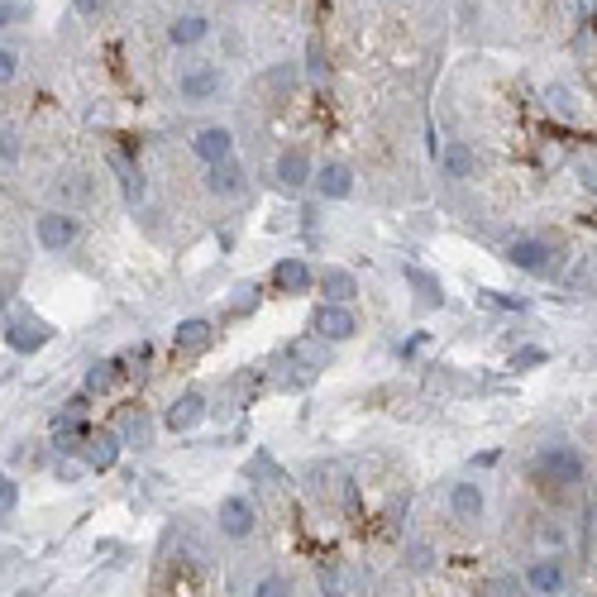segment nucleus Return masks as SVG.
<instances>
[{
	"label": "nucleus",
	"instance_id": "nucleus-27",
	"mask_svg": "<svg viewBox=\"0 0 597 597\" xmlns=\"http://www.w3.org/2000/svg\"><path fill=\"white\" fill-rule=\"evenodd\" d=\"M249 311H258V287L254 282L235 287V297H230V316H249Z\"/></svg>",
	"mask_w": 597,
	"mask_h": 597
},
{
	"label": "nucleus",
	"instance_id": "nucleus-6",
	"mask_svg": "<svg viewBox=\"0 0 597 597\" xmlns=\"http://www.w3.org/2000/svg\"><path fill=\"white\" fill-rule=\"evenodd\" d=\"M564 583H569V574H564V559L559 555H540L526 564V588H531L535 597H559Z\"/></svg>",
	"mask_w": 597,
	"mask_h": 597
},
{
	"label": "nucleus",
	"instance_id": "nucleus-36",
	"mask_svg": "<svg viewBox=\"0 0 597 597\" xmlns=\"http://www.w3.org/2000/svg\"><path fill=\"white\" fill-rule=\"evenodd\" d=\"M15 72H20V58H15V48H0V86L15 82Z\"/></svg>",
	"mask_w": 597,
	"mask_h": 597
},
{
	"label": "nucleus",
	"instance_id": "nucleus-7",
	"mask_svg": "<svg viewBox=\"0 0 597 597\" xmlns=\"http://www.w3.org/2000/svg\"><path fill=\"white\" fill-rule=\"evenodd\" d=\"M225 86V72L215 63H201V67H187L182 77H177V91H182V101H192V106H201V101H211L215 91Z\"/></svg>",
	"mask_w": 597,
	"mask_h": 597
},
{
	"label": "nucleus",
	"instance_id": "nucleus-24",
	"mask_svg": "<svg viewBox=\"0 0 597 597\" xmlns=\"http://www.w3.org/2000/svg\"><path fill=\"white\" fill-rule=\"evenodd\" d=\"M120 378V359H101V363H91V373H86V397H96V392H106L110 383Z\"/></svg>",
	"mask_w": 597,
	"mask_h": 597
},
{
	"label": "nucleus",
	"instance_id": "nucleus-34",
	"mask_svg": "<svg viewBox=\"0 0 597 597\" xmlns=\"http://www.w3.org/2000/svg\"><path fill=\"white\" fill-rule=\"evenodd\" d=\"M406 559H411V569H416V574H430V569H435V550H430V545H411Z\"/></svg>",
	"mask_w": 597,
	"mask_h": 597
},
{
	"label": "nucleus",
	"instance_id": "nucleus-33",
	"mask_svg": "<svg viewBox=\"0 0 597 597\" xmlns=\"http://www.w3.org/2000/svg\"><path fill=\"white\" fill-rule=\"evenodd\" d=\"M53 473H58V483H77V478H82V473H91V469H86L82 459H72V454H63V459H58V469H53Z\"/></svg>",
	"mask_w": 597,
	"mask_h": 597
},
{
	"label": "nucleus",
	"instance_id": "nucleus-10",
	"mask_svg": "<svg viewBox=\"0 0 597 597\" xmlns=\"http://www.w3.org/2000/svg\"><path fill=\"white\" fill-rule=\"evenodd\" d=\"M39 244L48 249V254L72 249V244H77V220H72L67 211H43L39 215Z\"/></svg>",
	"mask_w": 597,
	"mask_h": 597
},
{
	"label": "nucleus",
	"instance_id": "nucleus-37",
	"mask_svg": "<svg viewBox=\"0 0 597 597\" xmlns=\"http://www.w3.org/2000/svg\"><path fill=\"white\" fill-rule=\"evenodd\" d=\"M20 20H24V5H15V0H0V29H15Z\"/></svg>",
	"mask_w": 597,
	"mask_h": 597
},
{
	"label": "nucleus",
	"instance_id": "nucleus-15",
	"mask_svg": "<svg viewBox=\"0 0 597 597\" xmlns=\"http://www.w3.org/2000/svg\"><path fill=\"white\" fill-rule=\"evenodd\" d=\"M449 512H454V521H483L488 497H483L478 483H454V488H449Z\"/></svg>",
	"mask_w": 597,
	"mask_h": 597
},
{
	"label": "nucleus",
	"instance_id": "nucleus-21",
	"mask_svg": "<svg viewBox=\"0 0 597 597\" xmlns=\"http://www.w3.org/2000/svg\"><path fill=\"white\" fill-rule=\"evenodd\" d=\"M206 34H211V20H206V15H196V10L177 15V20L168 24V39L177 43V48H192V43H201Z\"/></svg>",
	"mask_w": 597,
	"mask_h": 597
},
{
	"label": "nucleus",
	"instance_id": "nucleus-12",
	"mask_svg": "<svg viewBox=\"0 0 597 597\" xmlns=\"http://www.w3.org/2000/svg\"><path fill=\"white\" fill-rule=\"evenodd\" d=\"M201 421H206V397H201L196 387H192V392H182V397H177V402L168 406V416H163V426L177 430V435H187V430H196Z\"/></svg>",
	"mask_w": 597,
	"mask_h": 597
},
{
	"label": "nucleus",
	"instance_id": "nucleus-23",
	"mask_svg": "<svg viewBox=\"0 0 597 597\" xmlns=\"http://www.w3.org/2000/svg\"><path fill=\"white\" fill-rule=\"evenodd\" d=\"M292 359L306 363V373H320V368H330V344L316 340V335H311V340H297L292 344Z\"/></svg>",
	"mask_w": 597,
	"mask_h": 597
},
{
	"label": "nucleus",
	"instance_id": "nucleus-2",
	"mask_svg": "<svg viewBox=\"0 0 597 597\" xmlns=\"http://www.w3.org/2000/svg\"><path fill=\"white\" fill-rule=\"evenodd\" d=\"M48 340H53V325L39 320L34 311H15V316H5V344H10L15 354H39Z\"/></svg>",
	"mask_w": 597,
	"mask_h": 597
},
{
	"label": "nucleus",
	"instance_id": "nucleus-38",
	"mask_svg": "<svg viewBox=\"0 0 597 597\" xmlns=\"http://www.w3.org/2000/svg\"><path fill=\"white\" fill-rule=\"evenodd\" d=\"M106 5H110V0H72V10H77L82 20H96V15H101Z\"/></svg>",
	"mask_w": 597,
	"mask_h": 597
},
{
	"label": "nucleus",
	"instance_id": "nucleus-1",
	"mask_svg": "<svg viewBox=\"0 0 597 597\" xmlns=\"http://www.w3.org/2000/svg\"><path fill=\"white\" fill-rule=\"evenodd\" d=\"M583 473H588V464L574 445H545L531 464V478L545 492H574L583 483Z\"/></svg>",
	"mask_w": 597,
	"mask_h": 597
},
{
	"label": "nucleus",
	"instance_id": "nucleus-4",
	"mask_svg": "<svg viewBox=\"0 0 597 597\" xmlns=\"http://www.w3.org/2000/svg\"><path fill=\"white\" fill-rule=\"evenodd\" d=\"M507 263L512 268H521V273H550L555 268V244L550 239H535V235H521V239H512L507 244Z\"/></svg>",
	"mask_w": 597,
	"mask_h": 597
},
{
	"label": "nucleus",
	"instance_id": "nucleus-13",
	"mask_svg": "<svg viewBox=\"0 0 597 597\" xmlns=\"http://www.w3.org/2000/svg\"><path fill=\"white\" fill-rule=\"evenodd\" d=\"M211 344H215L211 320H201V316L177 320V330H172V349H177V354H206Z\"/></svg>",
	"mask_w": 597,
	"mask_h": 597
},
{
	"label": "nucleus",
	"instance_id": "nucleus-22",
	"mask_svg": "<svg viewBox=\"0 0 597 597\" xmlns=\"http://www.w3.org/2000/svg\"><path fill=\"white\" fill-rule=\"evenodd\" d=\"M110 163H115V172H120L125 201H129V206H139V201H144V172L129 163V153H110Z\"/></svg>",
	"mask_w": 597,
	"mask_h": 597
},
{
	"label": "nucleus",
	"instance_id": "nucleus-14",
	"mask_svg": "<svg viewBox=\"0 0 597 597\" xmlns=\"http://www.w3.org/2000/svg\"><path fill=\"white\" fill-rule=\"evenodd\" d=\"M115 435L125 440V449H149L153 445V416L144 406H125L120 421H115Z\"/></svg>",
	"mask_w": 597,
	"mask_h": 597
},
{
	"label": "nucleus",
	"instance_id": "nucleus-35",
	"mask_svg": "<svg viewBox=\"0 0 597 597\" xmlns=\"http://www.w3.org/2000/svg\"><path fill=\"white\" fill-rule=\"evenodd\" d=\"M15 158H20V134L0 129V163H15Z\"/></svg>",
	"mask_w": 597,
	"mask_h": 597
},
{
	"label": "nucleus",
	"instance_id": "nucleus-30",
	"mask_svg": "<svg viewBox=\"0 0 597 597\" xmlns=\"http://www.w3.org/2000/svg\"><path fill=\"white\" fill-rule=\"evenodd\" d=\"M540 550H545V555H564V526L545 521V526H540Z\"/></svg>",
	"mask_w": 597,
	"mask_h": 597
},
{
	"label": "nucleus",
	"instance_id": "nucleus-31",
	"mask_svg": "<svg viewBox=\"0 0 597 597\" xmlns=\"http://www.w3.org/2000/svg\"><path fill=\"white\" fill-rule=\"evenodd\" d=\"M15 507H20V483L0 473V521H5L10 512H15Z\"/></svg>",
	"mask_w": 597,
	"mask_h": 597
},
{
	"label": "nucleus",
	"instance_id": "nucleus-11",
	"mask_svg": "<svg viewBox=\"0 0 597 597\" xmlns=\"http://www.w3.org/2000/svg\"><path fill=\"white\" fill-rule=\"evenodd\" d=\"M120 449H125V440H120L115 430H96V435H86V445H82V464H86L91 473H106V469H115Z\"/></svg>",
	"mask_w": 597,
	"mask_h": 597
},
{
	"label": "nucleus",
	"instance_id": "nucleus-20",
	"mask_svg": "<svg viewBox=\"0 0 597 597\" xmlns=\"http://www.w3.org/2000/svg\"><path fill=\"white\" fill-rule=\"evenodd\" d=\"M311 177H316V172H311V158H306V149H287L278 158V182L287 187V192H301Z\"/></svg>",
	"mask_w": 597,
	"mask_h": 597
},
{
	"label": "nucleus",
	"instance_id": "nucleus-5",
	"mask_svg": "<svg viewBox=\"0 0 597 597\" xmlns=\"http://www.w3.org/2000/svg\"><path fill=\"white\" fill-rule=\"evenodd\" d=\"M215 526H220V535H230V540H249L258 526V512H254V502L249 497H225L220 507H215Z\"/></svg>",
	"mask_w": 597,
	"mask_h": 597
},
{
	"label": "nucleus",
	"instance_id": "nucleus-28",
	"mask_svg": "<svg viewBox=\"0 0 597 597\" xmlns=\"http://www.w3.org/2000/svg\"><path fill=\"white\" fill-rule=\"evenodd\" d=\"M249 597H292V583H287L282 574H268V578H258Z\"/></svg>",
	"mask_w": 597,
	"mask_h": 597
},
{
	"label": "nucleus",
	"instance_id": "nucleus-18",
	"mask_svg": "<svg viewBox=\"0 0 597 597\" xmlns=\"http://www.w3.org/2000/svg\"><path fill=\"white\" fill-rule=\"evenodd\" d=\"M320 297L335 301V306H349V301L359 297V278L349 268H325L320 273Z\"/></svg>",
	"mask_w": 597,
	"mask_h": 597
},
{
	"label": "nucleus",
	"instance_id": "nucleus-3",
	"mask_svg": "<svg viewBox=\"0 0 597 597\" xmlns=\"http://www.w3.org/2000/svg\"><path fill=\"white\" fill-rule=\"evenodd\" d=\"M311 335L325 344H344L359 335V316L349 311V306H335V301H325L316 316H311Z\"/></svg>",
	"mask_w": 597,
	"mask_h": 597
},
{
	"label": "nucleus",
	"instance_id": "nucleus-8",
	"mask_svg": "<svg viewBox=\"0 0 597 597\" xmlns=\"http://www.w3.org/2000/svg\"><path fill=\"white\" fill-rule=\"evenodd\" d=\"M192 153L206 163V168H215V163H225V158H235V134L225 125H206L192 134Z\"/></svg>",
	"mask_w": 597,
	"mask_h": 597
},
{
	"label": "nucleus",
	"instance_id": "nucleus-32",
	"mask_svg": "<svg viewBox=\"0 0 597 597\" xmlns=\"http://www.w3.org/2000/svg\"><path fill=\"white\" fill-rule=\"evenodd\" d=\"M578 182H583V192L597 196V149L578 158Z\"/></svg>",
	"mask_w": 597,
	"mask_h": 597
},
{
	"label": "nucleus",
	"instance_id": "nucleus-16",
	"mask_svg": "<svg viewBox=\"0 0 597 597\" xmlns=\"http://www.w3.org/2000/svg\"><path fill=\"white\" fill-rule=\"evenodd\" d=\"M206 187H211L215 196H239L244 187H249V172L239 168L235 158H225V163H215V168H206Z\"/></svg>",
	"mask_w": 597,
	"mask_h": 597
},
{
	"label": "nucleus",
	"instance_id": "nucleus-40",
	"mask_svg": "<svg viewBox=\"0 0 597 597\" xmlns=\"http://www.w3.org/2000/svg\"><path fill=\"white\" fill-rule=\"evenodd\" d=\"M0 316H5V297H0Z\"/></svg>",
	"mask_w": 597,
	"mask_h": 597
},
{
	"label": "nucleus",
	"instance_id": "nucleus-19",
	"mask_svg": "<svg viewBox=\"0 0 597 597\" xmlns=\"http://www.w3.org/2000/svg\"><path fill=\"white\" fill-rule=\"evenodd\" d=\"M311 182H316V192L325 196V201H344V196L354 192V172L344 168V163H325Z\"/></svg>",
	"mask_w": 597,
	"mask_h": 597
},
{
	"label": "nucleus",
	"instance_id": "nucleus-9",
	"mask_svg": "<svg viewBox=\"0 0 597 597\" xmlns=\"http://www.w3.org/2000/svg\"><path fill=\"white\" fill-rule=\"evenodd\" d=\"M311 287H316V273H311L306 258H278V263H273V292L301 297V292H311Z\"/></svg>",
	"mask_w": 597,
	"mask_h": 597
},
{
	"label": "nucleus",
	"instance_id": "nucleus-17",
	"mask_svg": "<svg viewBox=\"0 0 597 597\" xmlns=\"http://www.w3.org/2000/svg\"><path fill=\"white\" fill-rule=\"evenodd\" d=\"M473 168H478V153H473L464 139H449L445 149H440V172H445V177L464 182V177H473Z\"/></svg>",
	"mask_w": 597,
	"mask_h": 597
},
{
	"label": "nucleus",
	"instance_id": "nucleus-39",
	"mask_svg": "<svg viewBox=\"0 0 597 597\" xmlns=\"http://www.w3.org/2000/svg\"><path fill=\"white\" fill-rule=\"evenodd\" d=\"M535 363H545V349H521V354H512V368H535Z\"/></svg>",
	"mask_w": 597,
	"mask_h": 597
},
{
	"label": "nucleus",
	"instance_id": "nucleus-25",
	"mask_svg": "<svg viewBox=\"0 0 597 597\" xmlns=\"http://www.w3.org/2000/svg\"><path fill=\"white\" fill-rule=\"evenodd\" d=\"M545 106H550V115H559V120H574L578 115L574 91H569V86H545Z\"/></svg>",
	"mask_w": 597,
	"mask_h": 597
},
{
	"label": "nucleus",
	"instance_id": "nucleus-29",
	"mask_svg": "<svg viewBox=\"0 0 597 597\" xmlns=\"http://www.w3.org/2000/svg\"><path fill=\"white\" fill-rule=\"evenodd\" d=\"M316 583H320V593H325V597H344V569H340V564H325Z\"/></svg>",
	"mask_w": 597,
	"mask_h": 597
},
{
	"label": "nucleus",
	"instance_id": "nucleus-26",
	"mask_svg": "<svg viewBox=\"0 0 597 597\" xmlns=\"http://www.w3.org/2000/svg\"><path fill=\"white\" fill-rule=\"evenodd\" d=\"M406 282H416V287H421V306H440V287H435V278H430V273H421V268H406Z\"/></svg>",
	"mask_w": 597,
	"mask_h": 597
}]
</instances>
